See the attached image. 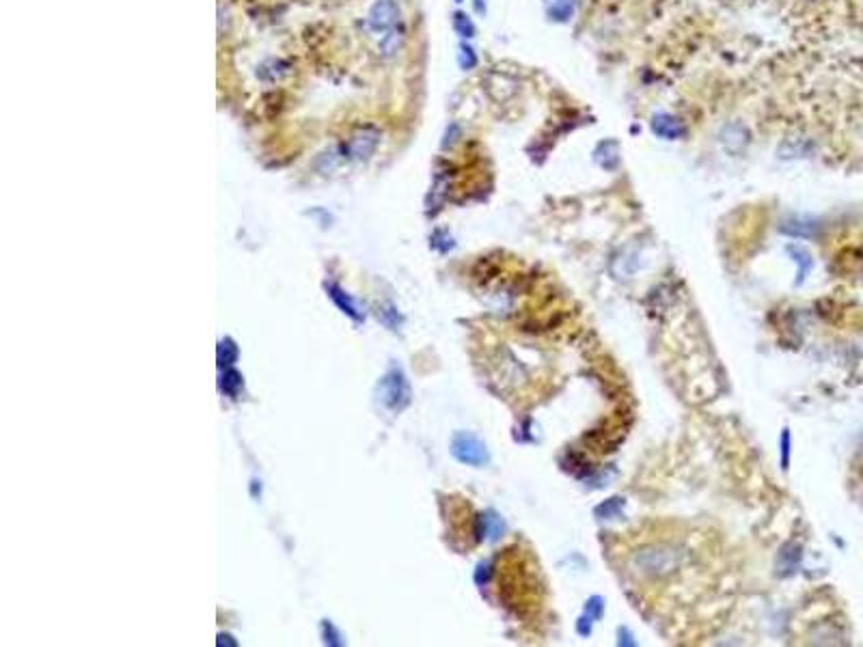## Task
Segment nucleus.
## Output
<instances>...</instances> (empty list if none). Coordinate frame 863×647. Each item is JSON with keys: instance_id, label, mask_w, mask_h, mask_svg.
<instances>
[{"instance_id": "nucleus-1", "label": "nucleus", "mask_w": 863, "mask_h": 647, "mask_svg": "<svg viewBox=\"0 0 863 647\" xmlns=\"http://www.w3.org/2000/svg\"><path fill=\"white\" fill-rule=\"evenodd\" d=\"M682 563V552L674 546H648L641 548L639 552H635L633 557V566L650 578H662L674 574Z\"/></svg>"}, {"instance_id": "nucleus-2", "label": "nucleus", "mask_w": 863, "mask_h": 647, "mask_svg": "<svg viewBox=\"0 0 863 647\" xmlns=\"http://www.w3.org/2000/svg\"><path fill=\"white\" fill-rule=\"evenodd\" d=\"M376 397L389 412H395V414L404 412L410 406L412 389H410L406 374L400 367H391L389 372L380 378V382L376 387Z\"/></svg>"}, {"instance_id": "nucleus-3", "label": "nucleus", "mask_w": 863, "mask_h": 647, "mask_svg": "<svg viewBox=\"0 0 863 647\" xmlns=\"http://www.w3.org/2000/svg\"><path fill=\"white\" fill-rule=\"evenodd\" d=\"M382 141V132L376 125H361L359 130L352 132V136L344 143L342 147V158L346 160H354V162H363L369 160L378 145Z\"/></svg>"}, {"instance_id": "nucleus-4", "label": "nucleus", "mask_w": 863, "mask_h": 647, "mask_svg": "<svg viewBox=\"0 0 863 647\" xmlns=\"http://www.w3.org/2000/svg\"><path fill=\"white\" fill-rule=\"evenodd\" d=\"M451 455L466 466H484L490 462L488 447L484 440H479L475 434L468 432H458L451 438Z\"/></svg>"}, {"instance_id": "nucleus-5", "label": "nucleus", "mask_w": 863, "mask_h": 647, "mask_svg": "<svg viewBox=\"0 0 863 647\" xmlns=\"http://www.w3.org/2000/svg\"><path fill=\"white\" fill-rule=\"evenodd\" d=\"M402 22V9L397 0H376L369 7L365 24L376 35H387L389 30L397 28Z\"/></svg>"}, {"instance_id": "nucleus-6", "label": "nucleus", "mask_w": 863, "mask_h": 647, "mask_svg": "<svg viewBox=\"0 0 863 647\" xmlns=\"http://www.w3.org/2000/svg\"><path fill=\"white\" fill-rule=\"evenodd\" d=\"M477 539L479 542H497L503 537L505 533V522L499 514L495 512H484L482 516H477Z\"/></svg>"}, {"instance_id": "nucleus-7", "label": "nucleus", "mask_w": 863, "mask_h": 647, "mask_svg": "<svg viewBox=\"0 0 863 647\" xmlns=\"http://www.w3.org/2000/svg\"><path fill=\"white\" fill-rule=\"evenodd\" d=\"M779 231L786 236L792 238H801V240H811L818 236L820 224L811 218H788L779 224Z\"/></svg>"}, {"instance_id": "nucleus-8", "label": "nucleus", "mask_w": 863, "mask_h": 647, "mask_svg": "<svg viewBox=\"0 0 863 647\" xmlns=\"http://www.w3.org/2000/svg\"><path fill=\"white\" fill-rule=\"evenodd\" d=\"M652 132L665 141H678V138L684 136V125L680 123V119H676L674 115H656L652 119Z\"/></svg>"}, {"instance_id": "nucleus-9", "label": "nucleus", "mask_w": 863, "mask_h": 647, "mask_svg": "<svg viewBox=\"0 0 863 647\" xmlns=\"http://www.w3.org/2000/svg\"><path fill=\"white\" fill-rule=\"evenodd\" d=\"M326 294L330 296V300H332L334 304L342 309V313H346V315L352 317L354 321H361V319H363L361 311L356 309V302H354L342 287H337V285H326Z\"/></svg>"}, {"instance_id": "nucleus-10", "label": "nucleus", "mask_w": 863, "mask_h": 647, "mask_svg": "<svg viewBox=\"0 0 863 647\" xmlns=\"http://www.w3.org/2000/svg\"><path fill=\"white\" fill-rule=\"evenodd\" d=\"M786 253L796 261V265H799V270H796V281H794V285H803L805 283V279L809 276V272H811V268H813V259H811V255L803 248V246H786Z\"/></svg>"}, {"instance_id": "nucleus-11", "label": "nucleus", "mask_w": 863, "mask_h": 647, "mask_svg": "<svg viewBox=\"0 0 863 647\" xmlns=\"http://www.w3.org/2000/svg\"><path fill=\"white\" fill-rule=\"evenodd\" d=\"M402 43H404V30H402L400 26L393 28V30H389L387 35H382V39L378 41L380 57L393 59V57L402 50Z\"/></svg>"}, {"instance_id": "nucleus-12", "label": "nucleus", "mask_w": 863, "mask_h": 647, "mask_svg": "<svg viewBox=\"0 0 863 647\" xmlns=\"http://www.w3.org/2000/svg\"><path fill=\"white\" fill-rule=\"evenodd\" d=\"M242 387H244L242 374L235 372L233 367H227L225 374H222V378H220V391H222L227 397L237 399V395H239V391H242Z\"/></svg>"}, {"instance_id": "nucleus-13", "label": "nucleus", "mask_w": 863, "mask_h": 647, "mask_svg": "<svg viewBox=\"0 0 863 647\" xmlns=\"http://www.w3.org/2000/svg\"><path fill=\"white\" fill-rule=\"evenodd\" d=\"M237 345H235V341L233 339H222L220 343H218V352H216V356H218V367L220 369H227V367H231L235 360H237Z\"/></svg>"}, {"instance_id": "nucleus-14", "label": "nucleus", "mask_w": 863, "mask_h": 647, "mask_svg": "<svg viewBox=\"0 0 863 647\" xmlns=\"http://www.w3.org/2000/svg\"><path fill=\"white\" fill-rule=\"evenodd\" d=\"M621 510H624V498H621V496H613V498H609V500H604V503H600V505L596 507V516H598L600 520H609V518L619 516Z\"/></svg>"}, {"instance_id": "nucleus-15", "label": "nucleus", "mask_w": 863, "mask_h": 647, "mask_svg": "<svg viewBox=\"0 0 863 647\" xmlns=\"http://www.w3.org/2000/svg\"><path fill=\"white\" fill-rule=\"evenodd\" d=\"M451 24H453V30H456L462 39H473V37L477 35V28H475L473 20H470L464 11H456V13L451 16Z\"/></svg>"}, {"instance_id": "nucleus-16", "label": "nucleus", "mask_w": 863, "mask_h": 647, "mask_svg": "<svg viewBox=\"0 0 863 647\" xmlns=\"http://www.w3.org/2000/svg\"><path fill=\"white\" fill-rule=\"evenodd\" d=\"M458 65H460V69H464V71H470V69H475V67L479 65V57H477L475 48H473L470 43H466V41H462V43L458 45Z\"/></svg>"}, {"instance_id": "nucleus-17", "label": "nucleus", "mask_w": 863, "mask_h": 647, "mask_svg": "<svg viewBox=\"0 0 863 647\" xmlns=\"http://www.w3.org/2000/svg\"><path fill=\"white\" fill-rule=\"evenodd\" d=\"M782 559H786L784 570H788V574H792L796 570V566H799V559H801V548L796 544H788L784 548V552H782Z\"/></svg>"}, {"instance_id": "nucleus-18", "label": "nucleus", "mask_w": 863, "mask_h": 647, "mask_svg": "<svg viewBox=\"0 0 863 647\" xmlns=\"http://www.w3.org/2000/svg\"><path fill=\"white\" fill-rule=\"evenodd\" d=\"M572 11H574V0H557V3L553 5V9H551V18L559 20V22H565V20H570Z\"/></svg>"}, {"instance_id": "nucleus-19", "label": "nucleus", "mask_w": 863, "mask_h": 647, "mask_svg": "<svg viewBox=\"0 0 863 647\" xmlns=\"http://www.w3.org/2000/svg\"><path fill=\"white\" fill-rule=\"evenodd\" d=\"M602 613H604V600L600 597V595H594V597H590L587 602H585V617H590L592 622H598L600 617H602Z\"/></svg>"}, {"instance_id": "nucleus-20", "label": "nucleus", "mask_w": 863, "mask_h": 647, "mask_svg": "<svg viewBox=\"0 0 863 647\" xmlns=\"http://www.w3.org/2000/svg\"><path fill=\"white\" fill-rule=\"evenodd\" d=\"M322 632H324V641H326L328 645H334V647L344 645V641H342V632L332 626V622L324 619V622H322Z\"/></svg>"}, {"instance_id": "nucleus-21", "label": "nucleus", "mask_w": 863, "mask_h": 647, "mask_svg": "<svg viewBox=\"0 0 863 647\" xmlns=\"http://www.w3.org/2000/svg\"><path fill=\"white\" fill-rule=\"evenodd\" d=\"M378 317H382V321H385V326H389L391 331H395V326L400 324V315H397V311H395L393 307H387L385 311H380V313H378Z\"/></svg>"}, {"instance_id": "nucleus-22", "label": "nucleus", "mask_w": 863, "mask_h": 647, "mask_svg": "<svg viewBox=\"0 0 863 647\" xmlns=\"http://www.w3.org/2000/svg\"><path fill=\"white\" fill-rule=\"evenodd\" d=\"M790 464V430L782 432V469L788 471Z\"/></svg>"}, {"instance_id": "nucleus-23", "label": "nucleus", "mask_w": 863, "mask_h": 647, "mask_svg": "<svg viewBox=\"0 0 863 647\" xmlns=\"http://www.w3.org/2000/svg\"><path fill=\"white\" fill-rule=\"evenodd\" d=\"M488 578H490V563H482L475 572V580H477V585H484Z\"/></svg>"}, {"instance_id": "nucleus-24", "label": "nucleus", "mask_w": 863, "mask_h": 647, "mask_svg": "<svg viewBox=\"0 0 863 647\" xmlns=\"http://www.w3.org/2000/svg\"><path fill=\"white\" fill-rule=\"evenodd\" d=\"M473 7H475V11L479 16H484L486 13V0H473Z\"/></svg>"}, {"instance_id": "nucleus-25", "label": "nucleus", "mask_w": 863, "mask_h": 647, "mask_svg": "<svg viewBox=\"0 0 863 647\" xmlns=\"http://www.w3.org/2000/svg\"><path fill=\"white\" fill-rule=\"evenodd\" d=\"M456 3H464V0H456Z\"/></svg>"}]
</instances>
